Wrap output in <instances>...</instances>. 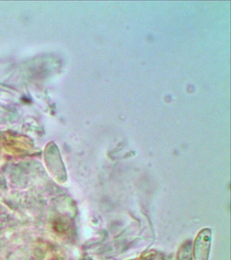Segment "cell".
<instances>
[{
    "label": "cell",
    "instance_id": "cell-2",
    "mask_svg": "<svg viewBox=\"0 0 231 260\" xmlns=\"http://www.w3.org/2000/svg\"><path fill=\"white\" fill-rule=\"evenodd\" d=\"M176 260H193L192 242L187 240L178 249Z\"/></svg>",
    "mask_w": 231,
    "mask_h": 260
},
{
    "label": "cell",
    "instance_id": "cell-1",
    "mask_svg": "<svg viewBox=\"0 0 231 260\" xmlns=\"http://www.w3.org/2000/svg\"><path fill=\"white\" fill-rule=\"evenodd\" d=\"M211 242H212V231L205 228L199 232L196 237L193 246L194 260H209L211 255Z\"/></svg>",
    "mask_w": 231,
    "mask_h": 260
}]
</instances>
